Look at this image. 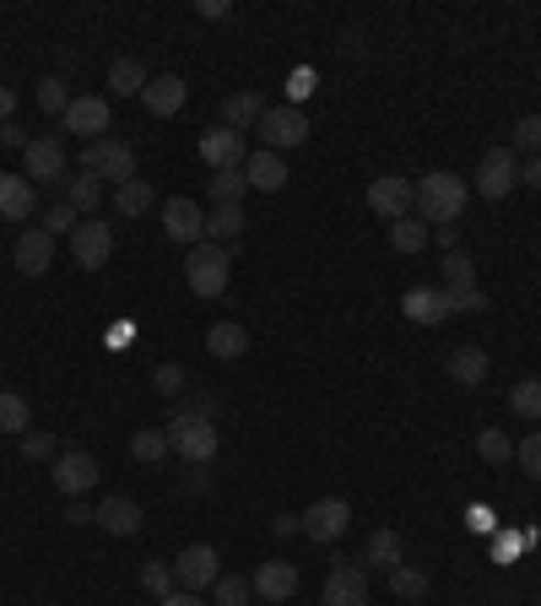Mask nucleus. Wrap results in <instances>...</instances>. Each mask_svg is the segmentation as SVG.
<instances>
[{
    "mask_svg": "<svg viewBox=\"0 0 541 606\" xmlns=\"http://www.w3.org/2000/svg\"><path fill=\"white\" fill-rule=\"evenodd\" d=\"M466 179L461 174H422L417 185H411V217H422L428 228H444V222H455L461 211H466Z\"/></svg>",
    "mask_w": 541,
    "mask_h": 606,
    "instance_id": "nucleus-1",
    "label": "nucleus"
},
{
    "mask_svg": "<svg viewBox=\"0 0 541 606\" xmlns=\"http://www.w3.org/2000/svg\"><path fill=\"white\" fill-rule=\"evenodd\" d=\"M228 276H233V255L222 250V244H196V250H185V282H190V293L196 298H217V293H228Z\"/></svg>",
    "mask_w": 541,
    "mask_h": 606,
    "instance_id": "nucleus-2",
    "label": "nucleus"
},
{
    "mask_svg": "<svg viewBox=\"0 0 541 606\" xmlns=\"http://www.w3.org/2000/svg\"><path fill=\"white\" fill-rule=\"evenodd\" d=\"M81 174H98L103 185H125V179H135V152L120 141V135H103V141H87L81 146Z\"/></svg>",
    "mask_w": 541,
    "mask_h": 606,
    "instance_id": "nucleus-3",
    "label": "nucleus"
},
{
    "mask_svg": "<svg viewBox=\"0 0 541 606\" xmlns=\"http://www.w3.org/2000/svg\"><path fill=\"white\" fill-rule=\"evenodd\" d=\"M168 444H174V455H185V461H196L206 466L217 450H222V433H217V422H206V417H190V411H179L174 422H168Z\"/></svg>",
    "mask_w": 541,
    "mask_h": 606,
    "instance_id": "nucleus-4",
    "label": "nucleus"
},
{
    "mask_svg": "<svg viewBox=\"0 0 541 606\" xmlns=\"http://www.w3.org/2000/svg\"><path fill=\"white\" fill-rule=\"evenodd\" d=\"M109 255H114V228L103 217H81L76 233H70V261L81 271H103Z\"/></svg>",
    "mask_w": 541,
    "mask_h": 606,
    "instance_id": "nucleus-5",
    "label": "nucleus"
},
{
    "mask_svg": "<svg viewBox=\"0 0 541 606\" xmlns=\"http://www.w3.org/2000/svg\"><path fill=\"white\" fill-rule=\"evenodd\" d=\"M261 141H266V152H292V146H303L309 141V120H303V109L298 103H276L261 114Z\"/></svg>",
    "mask_w": 541,
    "mask_h": 606,
    "instance_id": "nucleus-6",
    "label": "nucleus"
},
{
    "mask_svg": "<svg viewBox=\"0 0 541 606\" xmlns=\"http://www.w3.org/2000/svg\"><path fill=\"white\" fill-rule=\"evenodd\" d=\"M515 185H520V157H515L509 146H487L482 163H476V190H482L487 201H504Z\"/></svg>",
    "mask_w": 541,
    "mask_h": 606,
    "instance_id": "nucleus-7",
    "label": "nucleus"
},
{
    "mask_svg": "<svg viewBox=\"0 0 541 606\" xmlns=\"http://www.w3.org/2000/svg\"><path fill=\"white\" fill-rule=\"evenodd\" d=\"M174 580H179L190 596L206 591V585H217V580H222V558H217V547H206V541L185 547V552L174 558Z\"/></svg>",
    "mask_w": 541,
    "mask_h": 606,
    "instance_id": "nucleus-8",
    "label": "nucleus"
},
{
    "mask_svg": "<svg viewBox=\"0 0 541 606\" xmlns=\"http://www.w3.org/2000/svg\"><path fill=\"white\" fill-rule=\"evenodd\" d=\"M109 98H98V92H76L70 98V109L60 114V125H66L70 135H81V141H103V131H109Z\"/></svg>",
    "mask_w": 541,
    "mask_h": 606,
    "instance_id": "nucleus-9",
    "label": "nucleus"
},
{
    "mask_svg": "<svg viewBox=\"0 0 541 606\" xmlns=\"http://www.w3.org/2000/svg\"><path fill=\"white\" fill-rule=\"evenodd\" d=\"M22 157H27V185H66V146L55 135H33Z\"/></svg>",
    "mask_w": 541,
    "mask_h": 606,
    "instance_id": "nucleus-10",
    "label": "nucleus"
},
{
    "mask_svg": "<svg viewBox=\"0 0 541 606\" xmlns=\"http://www.w3.org/2000/svg\"><path fill=\"white\" fill-rule=\"evenodd\" d=\"M163 233L174 239V244H185V250H196L206 239V211L190 196H174V201H163Z\"/></svg>",
    "mask_w": 541,
    "mask_h": 606,
    "instance_id": "nucleus-11",
    "label": "nucleus"
},
{
    "mask_svg": "<svg viewBox=\"0 0 541 606\" xmlns=\"http://www.w3.org/2000/svg\"><path fill=\"white\" fill-rule=\"evenodd\" d=\"M320 606H368V574H363V563H336L325 574Z\"/></svg>",
    "mask_w": 541,
    "mask_h": 606,
    "instance_id": "nucleus-12",
    "label": "nucleus"
},
{
    "mask_svg": "<svg viewBox=\"0 0 541 606\" xmlns=\"http://www.w3.org/2000/svg\"><path fill=\"white\" fill-rule=\"evenodd\" d=\"M55 487H60V493H66V498H81V493H92V487H98V461H92V455H87V450H66V455H55Z\"/></svg>",
    "mask_w": 541,
    "mask_h": 606,
    "instance_id": "nucleus-13",
    "label": "nucleus"
},
{
    "mask_svg": "<svg viewBox=\"0 0 541 606\" xmlns=\"http://www.w3.org/2000/svg\"><path fill=\"white\" fill-rule=\"evenodd\" d=\"M201 157L211 174H222V168H244L250 163V146H244V131H228V125H217V131L201 135Z\"/></svg>",
    "mask_w": 541,
    "mask_h": 606,
    "instance_id": "nucleus-14",
    "label": "nucleus"
},
{
    "mask_svg": "<svg viewBox=\"0 0 541 606\" xmlns=\"http://www.w3.org/2000/svg\"><path fill=\"white\" fill-rule=\"evenodd\" d=\"M352 526V504L346 498H320L309 515H303V537L309 541H336Z\"/></svg>",
    "mask_w": 541,
    "mask_h": 606,
    "instance_id": "nucleus-15",
    "label": "nucleus"
},
{
    "mask_svg": "<svg viewBox=\"0 0 541 606\" xmlns=\"http://www.w3.org/2000/svg\"><path fill=\"white\" fill-rule=\"evenodd\" d=\"M141 526H146V515H141L135 498H125V493L98 498V531H109V537H135Z\"/></svg>",
    "mask_w": 541,
    "mask_h": 606,
    "instance_id": "nucleus-16",
    "label": "nucleus"
},
{
    "mask_svg": "<svg viewBox=\"0 0 541 606\" xmlns=\"http://www.w3.org/2000/svg\"><path fill=\"white\" fill-rule=\"evenodd\" d=\"M368 211H374V217H390V222L411 217V185H406L401 174L374 179V185H368Z\"/></svg>",
    "mask_w": 541,
    "mask_h": 606,
    "instance_id": "nucleus-17",
    "label": "nucleus"
},
{
    "mask_svg": "<svg viewBox=\"0 0 541 606\" xmlns=\"http://www.w3.org/2000/svg\"><path fill=\"white\" fill-rule=\"evenodd\" d=\"M250 591L266 596V602H292V596H298V569L281 563V558H270V563H261V569L250 574Z\"/></svg>",
    "mask_w": 541,
    "mask_h": 606,
    "instance_id": "nucleus-18",
    "label": "nucleus"
},
{
    "mask_svg": "<svg viewBox=\"0 0 541 606\" xmlns=\"http://www.w3.org/2000/svg\"><path fill=\"white\" fill-rule=\"evenodd\" d=\"M401 315L411 326H444V315H450V293L444 287H411L401 298Z\"/></svg>",
    "mask_w": 541,
    "mask_h": 606,
    "instance_id": "nucleus-19",
    "label": "nucleus"
},
{
    "mask_svg": "<svg viewBox=\"0 0 541 606\" xmlns=\"http://www.w3.org/2000/svg\"><path fill=\"white\" fill-rule=\"evenodd\" d=\"M185 98H190V87H185V76H152V81H146V92H141V103H146V114H157V120H168V114H179V109H185Z\"/></svg>",
    "mask_w": 541,
    "mask_h": 606,
    "instance_id": "nucleus-20",
    "label": "nucleus"
},
{
    "mask_svg": "<svg viewBox=\"0 0 541 606\" xmlns=\"http://www.w3.org/2000/svg\"><path fill=\"white\" fill-rule=\"evenodd\" d=\"M11 261H16L22 276H44V271L55 266V239H49L44 228H27V233L16 239V255H11Z\"/></svg>",
    "mask_w": 541,
    "mask_h": 606,
    "instance_id": "nucleus-21",
    "label": "nucleus"
},
{
    "mask_svg": "<svg viewBox=\"0 0 541 606\" xmlns=\"http://www.w3.org/2000/svg\"><path fill=\"white\" fill-rule=\"evenodd\" d=\"M450 379L461 385V390H476L482 379H487V368H493V357H487V346H476V341H466V346H455L450 352Z\"/></svg>",
    "mask_w": 541,
    "mask_h": 606,
    "instance_id": "nucleus-22",
    "label": "nucleus"
},
{
    "mask_svg": "<svg viewBox=\"0 0 541 606\" xmlns=\"http://www.w3.org/2000/svg\"><path fill=\"white\" fill-rule=\"evenodd\" d=\"M261 114H266V98H261L255 87H244V92L222 98V125H228V131H255V125H261Z\"/></svg>",
    "mask_w": 541,
    "mask_h": 606,
    "instance_id": "nucleus-23",
    "label": "nucleus"
},
{
    "mask_svg": "<svg viewBox=\"0 0 541 606\" xmlns=\"http://www.w3.org/2000/svg\"><path fill=\"white\" fill-rule=\"evenodd\" d=\"M33 185H27V174H0V217L5 222H22V217H33Z\"/></svg>",
    "mask_w": 541,
    "mask_h": 606,
    "instance_id": "nucleus-24",
    "label": "nucleus"
},
{
    "mask_svg": "<svg viewBox=\"0 0 541 606\" xmlns=\"http://www.w3.org/2000/svg\"><path fill=\"white\" fill-rule=\"evenodd\" d=\"M244 179H250V190H281L287 185V163H281V152H250V163H244Z\"/></svg>",
    "mask_w": 541,
    "mask_h": 606,
    "instance_id": "nucleus-25",
    "label": "nucleus"
},
{
    "mask_svg": "<svg viewBox=\"0 0 541 606\" xmlns=\"http://www.w3.org/2000/svg\"><path fill=\"white\" fill-rule=\"evenodd\" d=\"M406 563V547L396 531H368V541H363V569H401Z\"/></svg>",
    "mask_w": 541,
    "mask_h": 606,
    "instance_id": "nucleus-26",
    "label": "nucleus"
},
{
    "mask_svg": "<svg viewBox=\"0 0 541 606\" xmlns=\"http://www.w3.org/2000/svg\"><path fill=\"white\" fill-rule=\"evenodd\" d=\"M244 228H250L244 206H217V211H206V244H222V250H228Z\"/></svg>",
    "mask_w": 541,
    "mask_h": 606,
    "instance_id": "nucleus-27",
    "label": "nucleus"
},
{
    "mask_svg": "<svg viewBox=\"0 0 541 606\" xmlns=\"http://www.w3.org/2000/svg\"><path fill=\"white\" fill-rule=\"evenodd\" d=\"M206 352L233 363V357H244V352H250V331H244V326H233V320H222V326H211V331H206Z\"/></svg>",
    "mask_w": 541,
    "mask_h": 606,
    "instance_id": "nucleus-28",
    "label": "nucleus"
},
{
    "mask_svg": "<svg viewBox=\"0 0 541 606\" xmlns=\"http://www.w3.org/2000/svg\"><path fill=\"white\" fill-rule=\"evenodd\" d=\"M146 81H152L146 66L131 60V55H120V60L109 66V92H114V98H141V92H146Z\"/></svg>",
    "mask_w": 541,
    "mask_h": 606,
    "instance_id": "nucleus-29",
    "label": "nucleus"
},
{
    "mask_svg": "<svg viewBox=\"0 0 541 606\" xmlns=\"http://www.w3.org/2000/svg\"><path fill=\"white\" fill-rule=\"evenodd\" d=\"M66 201L81 211V217H98L103 206V179L98 174H66Z\"/></svg>",
    "mask_w": 541,
    "mask_h": 606,
    "instance_id": "nucleus-30",
    "label": "nucleus"
},
{
    "mask_svg": "<svg viewBox=\"0 0 541 606\" xmlns=\"http://www.w3.org/2000/svg\"><path fill=\"white\" fill-rule=\"evenodd\" d=\"M433 244V228L422 222V217H401V222H390V250H401V255H422Z\"/></svg>",
    "mask_w": 541,
    "mask_h": 606,
    "instance_id": "nucleus-31",
    "label": "nucleus"
},
{
    "mask_svg": "<svg viewBox=\"0 0 541 606\" xmlns=\"http://www.w3.org/2000/svg\"><path fill=\"white\" fill-rule=\"evenodd\" d=\"M472 287H476V261L466 250H450V255H444V293L461 298V293H472Z\"/></svg>",
    "mask_w": 541,
    "mask_h": 606,
    "instance_id": "nucleus-32",
    "label": "nucleus"
},
{
    "mask_svg": "<svg viewBox=\"0 0 541 606\" xmlns=\"http://www.w3.org/2000/svg\"><path fill=\"white\" fill-rule=\"evenodd\" d=\"M157 206V190L135 174V179H125L120 190H114V211H125V217H141V211H152Z\"/></svg>",
    "mask_w": 541,
    "mask_h": 606,
    "instance_id": "nucleus-33",
    "label": "nucleus"
},
{
    "mask_svg": "<svg viewBox=\"0 0 541 606\" xmlns=\"http://www.w3.org/2000/svg\"><path fill=\"white\" fill-rule=\"evenodd\" d=\"M131 455H135V461H146V466L168 461V455H174V444H168V428H141V433L131 439Z\"/></svg>",
    "mask_w": 541,
    "mask_h": 606,
    "instance_id": "nucleus-34",
    "label": "nucleus"
},
{
    "mask_svg": "<svg viewBox=\"0 0 541 606\" xmlns=\"http://www.w3.org/2000/svg\"><path fill=\"white\" fill-rule=\"evenodd\" d=\"M244 190H250L244 168H222V174H211V201L217 206H239L244 201Z\"/></svg>",
    "mask_w": 541,
    "mask_h": 606,
    "instance_id": "nucleus-35",
    "label": "nucleus"
},
{
    "mask_svg": "<svg viewBox=\"0 0 541 606\" xmlns=\"http://www.w3.org/2000/svg\"><path fill=\"white\" fill-rule=\"evenodd\" d=\"M476 455H482L487 466H504V461H515V444H509L504 428H482V433H476Z\"/></svg>",
    "mask_w": 541,
    "mask_h": 606,
    "instance_id": "nucleus-36",
    "label": "nucleus"
},
{
    "mask_svg": "<svg viewBox=\"0 0 541 606\" xmlns=\"http://www.w3.org/2000/svg\"><path fill=\"white\" fill-rule=\"evenodd\" d=\"M174 585H179V580H174V563H157V558H152V563H141V591H146V596L168 602V596H174Z\"/></svg>",
    "mask_w": 541,
    "mask_h": 606,
    "instance_id": "nucleus-37",
    "label": "nucleus"
},
{
    "mask_svg": "<svg viewBox=\"0 0 541 606\" xmlns=\"http://www.w3.org/2000/svg\"><path fill=\"white\" fill-rule=\"evenodd\" d=\"M27 422H33L27 401L16 390H0V433H27Z\"/></svg>",
    "mask_w": 541,
    "mask_h": 606,
    "instance_id": "nucleus-38",
    "label": "nucleus"
},
{
    "mask_svg": "<svg viewBox=\"0 0 541 606\" xmlns=\"http://www.w3.org/2000/svg\"><path fill=\"white\" fill-rule=\"evenodd\" d=\"M390 591H396L401 602H422V596H428V574L401 563V569H390Z\"/></svg>",
    "mask_w": 541,
    "mask_h": 606,
    "instance_id": "nucleus-39",
    "label": "nucleus"
},
{
    "mask_svg": "<svg viewBox=\"0 0 541 606\" xmlns=\"http://www.w3.org/2000/svg\"><path fill=\"white\" fill-rule=\"evenodd\" d=\"M509 152H515V157H520V152H526V157H541V114H526V120L515 125Z\"/></svg>",
    "mask_w": 541,
    "mask_h": 606,
    "instance_id": "nucleus-40",
    "label": "nucleus"
},
{
    "mask_svg": "<svg viewBox=\"0 0 541 606\" xmlns=\"http://www.w3.org/2000/svg\"><path fill=\"white\" fill-rule=\"evenodd\" d=\"M38 109H44V114H66L70 109L66 76H44V81H38Z\"/></svg>",
    "mask_w": 541,
    "mask_h": 606,
    "instance_id": "nucleus-41",
    "label": "nucleus"
},
{
    "mask_svg": "<svg viewBox=\"0 0 541 606\" xmlns=\"http://www.w3.org/2000/svg\"><path fill=\"white\" fill-rule=\"evenodd\" d=\"M509 406H515L520 417H531V422H541V379H520V385L509 390Z\"/></svg>",
    "mask_w": 541,
    "mask_h": 606,
    "instance_id": "nucleus-42",
    "label": "nucleus"
},
{
    "mask_svg": "<svg viewBox=\"0 0 541 606\" xmlns=\"http://www.w3.org/2000/svg\"><path fill=\"white\" fill-rule=\"evenodd\" d=\"M211 591H217V606H250V596H255L250 580H239V574H222Z\"/></svg>",
    "mask_w": 541,
    "mask_h": 606,
    "instance_id": "nucleus-43",
    "label": "nucleus"
},
{
    "mask_svg": "<svg viewBox=\"0 0 541 606\" xmlns=\"http://www.w3.org/2000/svg\"><path fill=\"white\" fill-rule=\"evenodd\" d=\"M76 222H81V211H76L70 201H60V206H49V211H44V233H49V239H55V233H76Z\"/></svg>",
    "mask_w": 541,
    "mask_h": 606,
    "instance_id": "nucleus-44",
    "label": "nucleus"
},
{
    "mask_svg": "<svg viewBox=\"0 0 541 606\" xmlns=\"http://www.w3.org/2000/svg\"><path fill=\"white\" fill-rule=\"evenodd\" d=\"M152 390H157V396H179V390H185V368H179V363H157V368H152Z\"/></svg>",
    "mask_w": 541,
    "mask_h": 606,
    "instance_id": "nucleus-45",
    "label": "nucleus"
},
{
    "mask_svg": "<svg viewBox=\"0 0 541 606\" xmlns=\"http://www.w3.org/2000/svg\"><path fill=\"white\" fill-rule=\"evenodd\" d=\"M515 461L526 466V476H537L541 482V433H526V439L515 444Z\"/></svg>",
    "mask_w": 541,
    "mask_h": 606,
    "instance_id": "nucleus-46",
    "label": "nucleus"
},
{
    "mask_svg": "<svg viewBox=\"0 0 541 606\" xmlns=\"http://www.w3.org/2000/svg\"><path fill=\"white\" fill-rule=\"evenodd\" d=\"M185 411H190V417H206V422H217V411H222V401H217L211 390H196V396L185 401Z\"/></svg>",
    "mask_w": 541,
    "mask_h": 606,
    "instance_id": "nucleus-47",
    "label": "nucleus"
},
{
    "mask_svg": "<svg viewBox=\"0 0 541 606\" xmlns=\"http://www.w3.org/2000/svg\"><path fill=\"white\" fill-rule=\"evenodd\" d=\"M22 455H27V461H49V455H55V439H49V433H27V439H22Z\"/></svg>",
    "mask_w": 541,
    "mask_h": 606,
    "instance_id": "nucleus-48",
    "label": "nucleus"
},
{
    "mask_svg": "<svg viewBox=\"0 0 541 606\" xmlns=\"http://www.w3.org/2000/svg\"><path fill=\"white\" fill-rule=\"evenodd\" d=\"M450 309H466V315H482V309H487V293H482V287H472V293H461V298H450Z\"/></svg>",
    "mask_w": 541,
    "mask_h": 606,
    "instance_id": "nucleus-49",
    "label": "nucleus"
},
{
    "mask_svg": "<svg viewBox=\"0 0 541 606\" xmlns=\"http://www.w3.org/2000/svg\"><path fill=\"white\" fill-rule=\"evenodd\" d=\"M270 531H276V537H298V531H303V515H276Z\"/></svg>",
    "mask_w": 541,
    "mask_h": 606,
    "instance_id": "nucleus-50",
    "label": "nucleus"
},
{
    "mask_svg": "<svg viewBox=\"0 0 541 606\" xmlns=\"http://www.w3.org/2000/svg\"><path fill=\"white\" fill-rule=\"evenodd\" d=\"M66 526H98V509H87V504H70V509H66Z\"/></svg>",
    "mask_w": 541,
    "mask_h": 606,
    "instance_id": "nucleus-51",
    "label": "nucleus"
},
{
    "mask_svg": "<svg viewBox=\"0 0 541 606\" xmlns=\"http://www.w3.org/2000/svg\"><path fill=\"white\" fill-rule=\"evenodd\" d=\"M292 98H309L314 92V70H292V87H287Z\"/></svg>",
    "mask_w": 541,
    "mask_h": 606,
    "instance_id": "nucleus-52",
    "label": "nucleus"
},
{
    "mask_svg": "<svg viewBox=\"0 0 541 606\" xmlns=\"http://www.w3.org/2000/svg\"><path fill=\"white\" fill-rule=\"evenodd\" d=\"M433 244L450 255V250H461V239H455V222H444V228H433Z\"/></svg>",
    "mask_w": 541,
    "mask_h": 606,
    "instance_id": "nucleus-53",
    "label": "nucleus"
},
{
    "mask_svg": "<svg viewBox=\"0 0 541 606\" xmlns=\"http://www.w3.org/2000/svg\"><path fill=\"white\" fill-rule=\"evenodd\" d=\"M520 185L541 190V157H526V163H520Z\"/></svg>",
    "mask_w": 541,
    "mask_h": 606,
    "instance_id": "nucleus-54",
    "label": "nucleus"
},
{
    "mask_svg": "<svg viewBox=\"0 0 541 606\" xmlns=\"http://www.w3.org/2000/svg\"><path fill=\"white\" fill-rule=\"evenodd\" d=\"M0 146H22V152H27V135H22L16 120H11V125H0Z\"/></svg>",
    "mask_w": 541,
    "mask_h": 606,
    "instance_id": "nucleus-55",
    "label": "nucleus"
},
{
    "mask_svg": "<svg viewBox=\"0 0 541 606\" xmlns=\"http://www.w3.org/2000/svg\"><path fill=\"white\" fill-rule=\"evenodd\" d=\"M11 120H16V92L0 87V125H11Z\"/></svg>",
    "mask_w": 541,
    "mask_h": 606,
    "instance_id": "nucleus-56",
    "label": "nucleus"
},
{
    "mask_svg": "<svg viewBox=\"0 0 541 606\" xmlns=\"http://www.w3.org/2000/svg\"><path fill=\"white\" fill-rule=\"evenodd\" d=\"M157 606H201V602H196V596H190V591H174V596H168V602H157Z\"/></svg>",
    "mask_w": 541,
    "mask_h": 606,
    "instance_id": "nucleus-57",
    "label": "nucleus"
},
{
    "mask_svg": "<svg viewBox=\"0 0 541 606\" xmlns=\"http://www.w3.org/2000/svg\"><path fill=\"white\" fill-rule=\"evenodd\" d=\"M537 76H541V70H537Z\"/></svg>",
    "mask_w": 541,
    "mask_h": 606,
    "instance_id": "nucleus-58",
    "label": "nucleus"
}]
</instances>
